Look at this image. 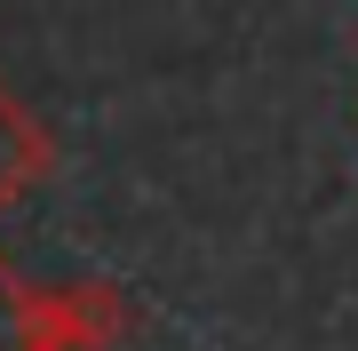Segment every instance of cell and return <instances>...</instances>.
I'll return each instance as SVG.
<instances>
[{"label": "cell", "instance_id": "6da1fadb", "mask_svg": "<svg viewBox=\"0 0 358 351\" xmlns=\"http://www.w3.org/2000/svg\"><path fill=\"white\" fill-rule=\"evenodd\" d=\"M40 176H48V128L32 120L24 96L0 88V208H16Z\"/></svg>", "mask_w": 358, "mask_h": 351}, {"label": "cell", "instance_id": "7a4b0ae2", "mask_svg": "<svg viewBox=\"0 0 358 351\" xmlns=\"http://www.w3.org/2000/svg\"><path fill=\"white\" fill-rule=\"evenodd\" d=\"M0 351H48V336H40V296L16 287L8 256H0Z\"/></svg>", "mask_w": 358, "mask_h": 351}]
</instances>
